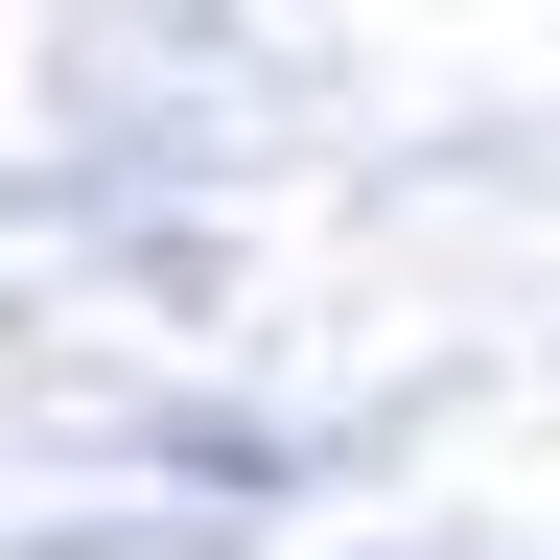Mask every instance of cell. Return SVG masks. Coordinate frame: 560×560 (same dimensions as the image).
<instances>
[]
</instances>
